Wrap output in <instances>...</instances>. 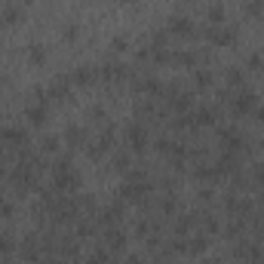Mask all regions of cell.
I'll return each instance as SVG.
<instances>
[{"label":"cell","instance_id":"obj_6","mask_svg":"<svg viewBox=\"0 0 264 264\" xmlns=\"http://www.w3.org/2000/svg\"><path fill=\"white\" fill-rule=\"evenodd\" d=\"M3 141L22 145V141H25V129H22V126H6V129H3Z\"/></svg>","mask_w":264,"mask_h":264},{"label":"cell","instance_id":"obj_10","mask_svg":"<svg viewBox=\"0 0 264 264\" xmlns=\"http://www.w3.org/2000/svg\"><path fill=\"white\" fill-rule=\"evenodd\" d=\"M264 12V0H249L246 3V15H261Z\"/></svg>","mask_w":264,"mask_h":264},{"label":"cell","instance_id":"obj_7","mask_svg":"<svg viewBox=\"0 0 264 264\" xmlns=\"http://www.w3.org/2000/svg\"><path fill=\"white\" fill-rule=\"evenodd\" d=\"M74 80H77L80 86H89V83L95 80V68H77V71H74Z\"/></svg>","mask_w":264,"mask_h":264},{"label":"cell","instance_id":"obj_12","mask_svg":"<svg viewBox=\"0 0 264 264\" xmlns=\"http://www.w3.org/2000/svg\"><path fill=\"white\" fill-rule=\"evenodd\" d=\"M228 83H231V86H240V83H243V74H240L237 68H234V71H228Z\"/></svg>","mask_w":264,"mask_h":264},{"label":"cell","instance_id":"obj_11","mask_svg":"<svg viewBox=\"0 0 264 264\" xmlns=\"http://www.w3.org/2000/svg\"><path fill=\"white\" fill-rule=\"evenodd\" d=\"M209 83H212V74H209V71H197V86H200V89H206Z\"/></svg>","mask_w":264,"mask_h":264},{"label":"cell","instance_id":"obj_9","mask_svg":"<svg viewBox=\"0 0 264 264\" xmlns=\"http://www.w3.org/2000/svg\"><path fill=\"white\" fill-rule=\"evenodd\" d=\"M209 18H212V25H221L225 22V6L221 3H212L209 6Z\"/></svg>","mask_w":264,"mask_h":264},{"label":"cell","instance_id":"obj_8","mask_svg":"<svg viewBox=\"0 0 264 264\" xmlns=\"http://www.w3.org/2000/svg\"><path fill=\"white\" fill-rule=\"evenodd\" d=\"M28 58H31V65H43V62H46V49H43L40 43H34V46L28 49Z\"/></svg>","mask_w":264,"mask_h":264},{"label":"cell","instance_id":"obj_3","mask_svg":"<svg viewBox=\"0 0 264 264\" xmlns=\"http://www.w3.org/2000/svg\"><path fill=\"white\" fill-rule=\"evenodd\" d=\"M252 108H255V95L252 92H240L234 98V114H249Z\"/></svg>","mask_w":264,"mask_h":264},{"label":"cell","instance_id":"obj_4","mask_svg":"<svg viewBox=\"0 0 264 264\" xmlns=\"http://www.w3.org/2000/svg\"><path fill=\"white\" fill-rule=\"evenodd\" d=\"M28 120H31L34 126H43V123H46V105H43V101L28 105Z\"/></svg>","mask_w":264,"mask_h":264},{"label":"cell","instance_id":"obj_17","mask_svg":"<svg viewBox=\"0 0 264 264\" xmlns=\"http://www.w3.org/2000/svg\"><path fill=\"white\" fill-rule=\"evenodd\" d=\"M0 181H3V166H0Z\"/></svg>","mask_w":264,"mask_h":264},{"label":"cell","instance_id":"obj_5","mask_svg":"<svg viewBox=\"0 0 264 264\" xmlns=\"http://www.w3.org/2000/svg\"><path fill=\"white\" fill-rule=\"evenodd\" d=\"M126 132H129V145H132L135 151H141V148L148 145V135H145V129H141V126H129Z\"/></svg>","mask_w":264,"mask_h":264},{"label":"cell","instance_id":"obj_15","mask_svg":"<svg viewBox=\"0 0 264 264\" xmlns=\"http://www.w3.org/2000/svg\"><path fill=\"white\" fill-rule=\"evenodd\" d=\"M249 68H261V55H249Z\"/></svg>","mask_w":264,"mask_h":264},{"label":"cell","instance_id":"obj_14","mask_svg":"<svg viewBox=\"0 0 264 264\" xmlns=\"http://www.w3.org/2000/svg\"><path fill=\"white\" fill-rule=\"evenodd\" d=\"M74 37H77V28H74V25H68V28H65V40H74Z\"/></svg>","mask_w":264,"mask_h":264},{"label":"cell","instance_id":"obj_1","mask_svg":"<svg viewBox=\"0 0 264 264\" xmlns=\"http://www.w3.org/2000/svg\"><path fill=\"white\" fill-rule=\"evenodd\" d=\"M206 37L215 43V46H228V43H234V37H237V28H225V25H212L209 31H206Z\"/></svg>","mask_w":264,"mask_h":264},{"label":"cell","instance_id":"obj_2","mask_svg":"<svg viewBox=\"0 0 264 264\" xmlns=\"http://www.w3.org/2000/svg\"><path fill=\"white\" fill-rule=\"evenodd\" d=\"M169 31H172L175 37H194V22L185 18V15H175V18L169 22Z\"/></svg>","mask_w":264,"mask_h":264},{"label":"cell","instance_id":"obj_16","mask_svg":"<svg viewBox=\"0 0 264 264\" xmlns=\"http://www.w3.org/2000/svg\"><path fill=\"white\" fill-rule=\"evenodd\" d=\"M126 264H141V261H138V258H129V261H126Z\"/></svg>","mask_w":264,"mask_h":264},{"label":"cell","instance_id":"obj_13","mask_svg":"<svg viewBox=\"0 0 264 264\" xmlns=\"http://www.w3.org/2000/svg\"><path fill=\"white\" fill-rule=\"evenodd\" d=\"M55 148H58L55 138H43V151H55Z\"/></svg>","mask_w":264,"mask_h":264}]
</instances>
